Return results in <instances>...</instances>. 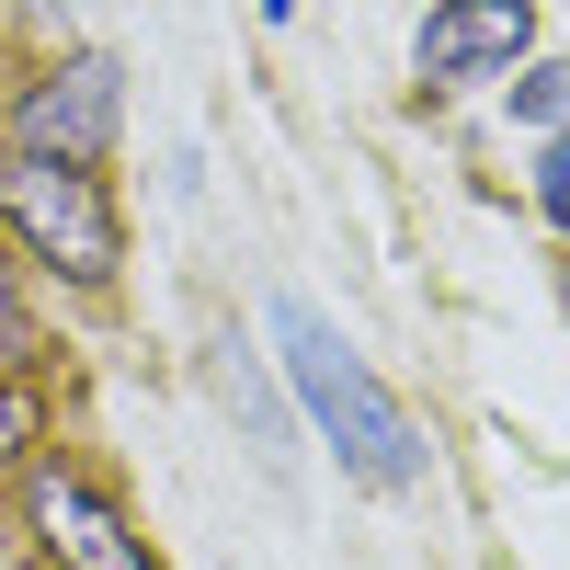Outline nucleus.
Here are the masks:
<instances>
[{
	"mask_svg": "<svg viewBox=\"0 0 570 570\" xmlns=\"http://www.w3.org/2000/svg\"><path fill=\"white\" fill-rule=\"evenodd\" d=\"M23 445H35V411H23V389H0V468H12Z\"/></svg>",
	"mask_w": 570,
	"mask_h": 570,
	"instance_id": "9",
	"label": "nucleus"
},
{
	"mask_svg": "<svg viewBox=\"0 0 570 570\" xmlns=\"http://www.w3.org/2000/svg\"><path fill=\"white\" fill-rule=\"evenodd\" d=\"M570 104V69H537V80H513V115H525V126H548Z\"/></svg>",
	"mask_w": 570,
	"mask_h": 570,
	"instance_id": "6",
	"label": "nucleus"
},
{
	"mask_svg": "<svg viewBox=\"0 0 570 570\" xmlns=\"http://www.w3.org/2000/svg\"><path fill=\"white\" fill-rule=\"evenodd\" d=\"M537 206L559 217V240H570V137H559V149L537 160Z\"/></svg>",
	"mask_w": 570,
	"mask_h": 570,
	"instance_id": "7",
	"label": "nucleus"
},
{
	"mask_svg": "<svg viewBox=\"0 0 570 570\" xmlns=\"http://www.w3.org/2000/svg\"><path fill=\"white\" fill-rule=\"evenodd\" d=\"M115 58H69L58 80H35L12 104V149H46V160H104L115 149Z\"/></svg>",
	"mask_w": 570,
	"mask_h": 570,
	"instance_id": "3",
	"label": "nucleus"
},
{
	"mask_svg": "<svg viewBox=\"0 0 570 570\" xmlns=\"http://www.w3.org/2000/svg\"><path fill=\"white\" fill-rule=\"evenodd\" d=\"M35 354V320H23V297H12V274H0V365H23Z\"/></svg>",
	"mask_w": 570,
	"mask_h": 570,
	"instance_id": "8",
	"label": "nucleus"
},
{
	"mask_svg": "<svg viewBox=\"0 0 570 570\" xmlns=\"http://www.w3.org/2000/svg\"><path fill=\"white\" fill-rule=\"evenodd\" d=\"M35 525H46V548H58L69 570H149V548L126 537V513L80 480V468H46L35 480Z\"/></svg>",
	"mask_w": 570,
	"mask_h": 570,
	"instance_id": "5",
	"label": "nucleus"
},
{
	"mask_svg": "<svg viewBox=\"0 0 570 570\" xmlns=\"http://www.w3.org/2000/svg\"><path fill=\"white\" fill-rule=\"evenodd\" d=\"M252 12H263V23H285V12H297V0H252Z\"/></svg>",
	"mask_w": 570,
	"mask_h": 570,
	"instance_id": "10",
	"label": "nucleus"
},
{
	"mask_svg": "<svg viewBox=\"0 0 570 570\" xmlns=\"http://www.w3.org/2000/svg\"><path fill=\"white\" fill-rule=\"evenodd\" d=\"M537 35V0H434V23H422V80L456 91V80H491L525 58Z\"/></svg>",
	"mask_w": 570,
	"mask_h": 570,
	"instance_id": "4",
	"label": "nucleus"
},
{
	"mask_svg": "<svg viewBox=\"0 0 570 570\" xmlns=\"http://www.w3.org/2000/svg\"><path fill=\"white\" fill-rule=\"evenodd\" d=\"M274 343H285V376H297L308 422L331 434V456H343L365 491H411V480H422V434H411V411L365 376V354H354L308 297H285V308H274Z\"/></svg>",
	"mask_w": 570,
	"mask_h": 570,
	"instance_id": "1",
	"label": "nucleus"
},
{
	"mask_svg": "<svg viewBox=\"0 0 570 570\" xmlns=\"http://www.w3.org/2000/svg\"><path fill=\"white\" fill-rule=\"evenodd\" d=\"M0 228H12L35 263H58L69 285H104L115 252H126V228L104 206V171L91 160H46V149H0Z\"/></svg>",
	"mask_w": 570,
	"mask_h": 570,
	"instance_id": "2",
	"label": "nucleus"
}]
</instances>
